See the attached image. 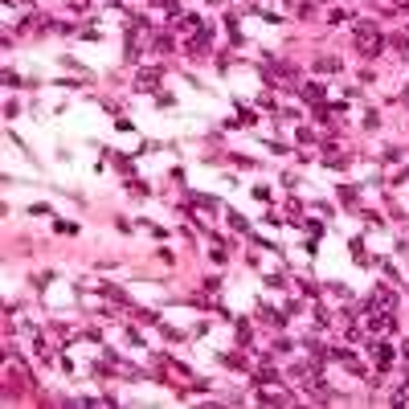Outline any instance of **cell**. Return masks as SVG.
Segmentation results:
<instances>
[{"label":"cell","instance_id":"cell-1","mask_svg":"<svg viewBox=\"0 0 409 409\" xmlns=\"http://www.w3.org/2000/svg\"><path fill=\"white\" fill-rule=\"evenodd\" d=\"M405 352H409V348H405Z\"/></svg>","mask_w":409,"mask_h":409}]
</instances>
